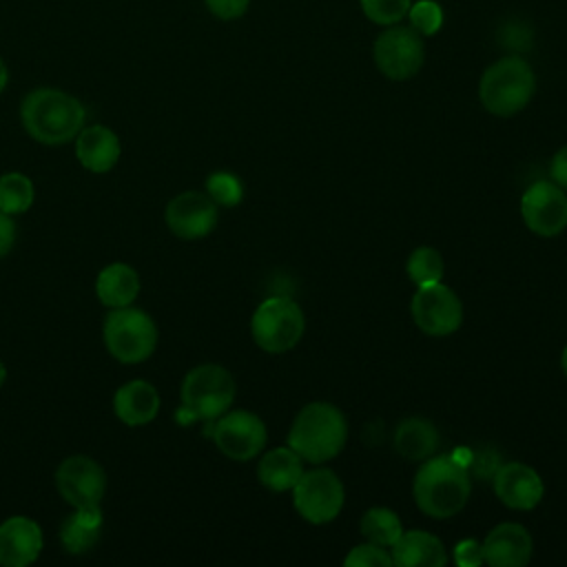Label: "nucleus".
<instances>
[{
  "label": "nucleus",
  "mask_w": 567,
  "mask_h": 567,
  "mask_svg": "<svg viewBox=\"0 0 567 567\" xmlns=\"http://www.w3.org/2000/svg\"><path fill=\"white\" fill-rule=\"evenodd\" d=\"M20 122L31 140L44 146H62L73 142L84 128L86 109L75 95L62 89L40 86L24 95Z\"/></svg>",
  "instance_id": "nucleus-1"
},
{
  "label": "nucleus",
  "mask_w": 567,
  "mask_h": 567,
  "mask_svg": "<svg viewBox=\"0 0 567 567\" xmlns=\"http://www.w3.org/2000/svg\"><path fill=\"white\" fill-rule=\"evenodd\" d=\"M472 483L465 465L452 456H430L414 474L412 494L416 507L430 518H452L470 501Z\"/></svg>",
  "instance_id": "nucleus-2"
},
{
  "label": "nucleus",
  "mask_w": 567,
  "mask_h": 567,
  "mask_svg": "<svg viewBox=\"0 0 567 567\" xmlns=\"http://www.w3.org/2000/svg\"><path fill=\"white\" fill-rule=\"evenodd\" d=\"M348 439L343 412L328 401H312L299 410L288 432V445L308 463L334 458Z\"/></svg>",
  "instance_id": "nucleus-3"
},
{
  "label": "nucleus",
  "mask_w": 567,
  "mask_h": 567,
  "mask_svg": "<svg viewBox=\"0 0 567 567\" xmlns=\"http://www.w3.org/2000/svg\"><path fill=\"white\" fill-rule=\"evenodd\" d=\"M536 91V75L520 55H503L492 62L478 82V100L483 109L496 117L520 113Z\"/></svg>",
  "instance_id": "nucleus-4"
},
{
  "label": "nucleus",
  "mask_w": 567,
  "mask_h": 567,
  "mask_svg": "<svg viewBox=\"0 0 567 567\" xmlns=\"http://www.w3.org/2000/svg\"><path fill=\"white\" fill-rule=\"evenodd\" d=\"M237 394L233 374L217 363H202L186 372L179 399L182 408L175 412V419L182 425L193 421H215L230 410Z\"/></svg>",
  "instance_id": "nucleus-5"
},
{
  "label": "nucleus",
  "mask_w": 567,
  "mask_h": 567,
  "mask_svg": "<svg viewBox=\"0 0 567 567\" xmlns=\"http://www.w3.org/2000/svg\"><path fill=\"white\" fill-rule=\"evenodd\" d=\"M102 339L115 361L135 365L155 352L159 332L148 312L124 306L111 308L102 326Z\"/></svg>",
  "instance_id": "nucleus-6"
},
{
  "label": "nucleus",
  "mask_w": 567,
  "mask_h": 567,
  "mask_svg": "<svg viewBox=\"0 0 567 567\" xmlns=\"http://www.w3.org/2000/svg\"><path fill=\"white\" fill-rule=\"evenodd\" d=\"M303 312L290 297H268L257 306L250 319L252 341L270 354H281L295 348L303 337Z\"/></svg>",
  "instance_id": "nucleus-7"
},
{
  "label": "nucleus",
  "mask_w": 567,
  "mask_h": 567,
  "mask_svg": "<svg viewBox=\"0 0 567 567\" xmlns=\"http://www.w3.org/2000/svg\"><path fill=\"white\" fill-rule=\"evenodd\" d=\"M372 58L377 69L394 82H403L414 78L425 62V44L423 35L416 33L410 24L403 27L390 24L385 27L372 47Z\"/></svg>",
  "instance_id": "nucleus-8"
},
{
  "label": "nucleus",
  "mask_w": 567,
  "mask_h": 567,
  "mask_svg": "<svg viewBox=\"0 0 567 567\" xmlns=\"http://www.w3.org/2000/svg\"><path fill=\"white\" fill-rule=\"evenodd\" d=\"M292 503L303 520L323 525L339 516L346 503V489L332 470L317 467L301 474L292 487Z\"/></svg>",
  "instance_id": "nucleus-9"
},
{
  "label": "nucleus",
  "mask_w": 567,
  "mask_h": 567,
  "mask_svg": "<svg viewBox=\"0 0 567 567\" xmlns=\"http://www.w3.org/2000/svg\"><path fill=\"white\" fill-rule=\"evenodd\" d=\"M53 483L62 501L73 509L97 507L106 494V472L95 458L86 454H71L60 461L53 474Z\"/></svg>",
  "instance_id": "nucleus-10"
},
{
  "label": "nucleus",
  "mask_w": 567,
  "mask_h": 567,
  "mask_svg": "<svg viewBox=\"0 0 567 567\" xmlns=\"http://www.w3.org/2000/svg\"><path fill=\"white\" fill-rule=\"evenodd\" d=\"M416 328L430 337H447L463 321V303L458 295L441 281L419 286L410 303Z\"/></svg>",
  "instance_id": "nucleus-11"
},
{
  "label": "nucleus",
  "mask_w": 567,
  "mask_h": 567,
  "mask_svg": "<svg viewBox=\"0 0 567 567\" xmlns=\"http://www.w3.org/2000/svg\"><path fill=\"white\" fill-rule=\"evenodd\" d=\"M210 436L217 450L230 461L255 458L268 439L264 421L248 410H228L215 419Z\"/></svg>",
  "instance_id": "nucleus-12"
},
{
  "label": "nucleus",
  "mask_w": 567,
  "mask_h": 567,
  "mask_svg": "<svg viewBox=\"0 0 567 567\" xmlns=\"http://www.w3.org/2000/svg\"><path fill=\"white\" fill-rule=\"evenodd\" d=\"M520 217L538 237H556L567 228V195L556 182H536L520 197Z\"/></svg>",
  "instance_id": "nucleus-13"
},
{
  "label": "nucleus",
  "mask_w": 567,
  "mask_h": 567,
  "mask_svg": "<svg viewBox=\"0 0 567 567\" xmlns=\"http://www.w3.org/2000/svg\"><path fill=\"white\" fill-rule=\"evenodd\" d=\"M219 219V206L204 190H184L175 195L164 210L168 230L179 239H202L210 235Z\"/></svg>",
  "instance_id": "nucleus-14"
},
{
  "label": "nucleus",
  "mask_w": 567,
  "mask_h": 567,
  "mask_svg": "<svg viewBox=\"0 0 567 567\" xmlns=\"http://www.w3.org/2000/svg\"><path fill=\"white\" fill-rule=\"evenodd\" d=\"M44 547L42 527L29 516H9L0 523V565L27 567L38 560Z\"/></svg>",
  "instance_id": "nucleus-15"
},
{
  "label": "nucleus",
  "mask_w": 567,
  "mask_h": 567,
  "mask_svg": "<svg viewBox=\"0 0 567 567\" xmlns=\"http://www.w3.org/2000/svg\"><path fill=\"white\" fill-rule=\"evenodd\" d=\"M494 492L509 509H534L545 494V485L534 467L512 461L494 474Z\"/></svg>",
  "instance_id": "nucleus-16"
},
{
  "label": "nucleus",
  "mask_w": 567,
  "mask_h": 567,
  "mask_svg": "<svg viewBox=\"0 0 567 567\" xmlns=\"http://www.w3.org/2000/svg\"><path fill=\"white\" fill-rule=\"evenodd\" d=\"M483 560L492 567H523L532 558V536L518 523H501L492 527L481 543Z\"/></svg>",
  "instance_id": "nucleus-17"
},
{
  "label": "nucleus",
  "mask_w": 567,
  "mask_h": 567,
  "mask_svg": "<svg viewBox=\"0 0 567 567\" xmlns=\"http://www.w3.org/2000/svg\"><path fill=\"white\" fill-rule=\"evenodd\" d=\"M75 157L91 173H109L122 155V142L115 131L104 124L84 126L75 135Z\"/></svg>",
  "instance_id": "nucleus-18"
},
{
  "label": "nucleus",
  "mask_w": 567,
  "mask_h": 567,
  "mask_svg": "<svg viewBox=\"0 0 567 567\" xmlns=\"http://www.w3.org/2000/svg\"><path fill=\"white\" fill-rule=\"evenodd\" d=\"M159 405L157 388L144 379L126 381L113 394V412L128 427L148 425L157 416Z\"/></svg>",
  "instance_id": "nucleus-19"
},
{
  "label": "nucleus",
  "mask_w": 567,
  "mask_h": 567,
  "mask_svg": "<svg viewBox=\"0 0 567 567\" xmlns=\"http://www.w3.org/2000/svg\"><path fill=\"white\" fill-rule=\"evenodd\" d=\"M392 565L399 567H443L447 563V551L443 543L423 529L401 532V536L390 547Z\"/></svg>",
  "instance_id": "nucleus-20"
},
{
  "label": "nucleus",
  "mask_w": 567,
  "mask_h": 567,
  "mask_svg": "<svg viewBox=\"0 0 567 567\" xmlns=\"http://www.w3.org/2000/svg\"><path fill=\"white\" fill-rule=\"evenodd\" d=\"M142 281L133 266L124 261H113L97 272L95 295L106 308H124L131 306L140 295Z\"/></svg>",
  "instance_id": "nucleus-21"
},
{
  "label": "nucleus",
  "mask_w": 567,
  "mask_h": 567,
  "mask_svg": "<svg viewBox=\"0 0 567 567\" xmlns=\"http://www.w3.org/2000/svg\"><path fill=\"white\" fill-rule=\"evenodd\" d=\"M102 525H104L102 505L73 509V514H69L60 525V543L64 551L73 556L91 551L100 540Z\"/></svg>",
  "instance_id": "nucleus-22"
},
{
  "label": "nucleus",
  "mask_w": 567,
  "mask_h": 567,
  "mask_svg": "<svg viewBox=\"0 0 567 567\" xmlns=\"http://www.w3.org/2000/svg\"><path fill=\"white\" fill-rule=\"evenodd\" d=\"M303 474V458L288 445L266 452L257 463V478L270 492H288Z\"/></svg>",
  "instance_id": "nucleus-23"
},
{
  "label": "nucleus",
  "mask_w": 567,
  "mask_h": 567,
  "mask_svg": "<svg viewBox=\"0 0 567 567\" xmlns=\"http://www.w3.org/2000/svg\"><path fill=\"white\" fill-rule=\"evenodd\" d=\"M394 447L408 461H425L439 447V432L427 419H403L394 432Z\"/></svg>",
  "instance_id": "nucleus-24"
},
{
  "label": "nucleus",
  "mask_w": 567,
  "mask_h": 567,
  "mask_svg": "<svg viewBox=\"0 0 567 567\" xmlns=\"http://www.w3.org/2000/svg\"><path fill=\"white\" fill-rule=\"evenodd\" d=\"M35 202V186L29 175L9 171L0 175V210L7 215H22Z\"/></svg>",
  "instance_id": "nucleus-25"
},
{
  "label": "nucleus",
  "mask_w": 567,
  "mask_h": 567,
  "mask_svg": "<svg viewBox=\"0 0 567 567\" xmlns=\"http://www.w3.org/2000/svg\"><path fill=\"white\" fill-rule=\"evenodd\" d=\"M401 532H403L401 518L388 507H370L361 518L363 538L381 547H392V543L401 536Z\"/></svg>",
  "instance_id": "nucleus-26"
},
{
  "label": "nucleus",
  "mask_w": 567,
  "mask_h": 567,
  "mask_svg": "<svg viewBox=\"0 0 567 567\" xmlns=\"http://www.w3.org/2000/svg\"><path fill=\"white\" fill-rule=\"evenodd\" d=\"M405 270H408V277L416 286L441 281V277H443V257L432 246H419L410 252Z\"/></svg>",
  "instance_id": "nucleus-27"
},
{
  "label": "nucleus",
  "mask_w": 567,
  "mask_h": 567,
  "mask_svg": "<svg viewBox=\"0 0 567 567\" xmlns=\"http://www.w3.org/2000/svg\"><path fill=\"white\" fill-rule=\"evenodd\" d=\"M206 193L217 206H237L244 197V186L235 173L217 171L208 175Z\"/></svg>",
  "instance_id": "nucleus-28"
},
{
  "label": "nucleus",
  "mask_w": 567,
  "mask_h": 567,
  "mask_svg": "<svg viewBox=\"0 0 567 567\" xmlns=\"http://www.w3.org/2000/svg\"><path fill=\"white\" fill-rule=\"evenodd\" d=\"M410 4L412 0H359L363 16L379 27L399 24L408 16Z\"/></svg>",
  "instance_id": "nucleus-29"
},
{
  "label": "nucleus",
  "mask_w": 567,
  "mask_h": 567,
  "mask_svg": "<svg viewBox=\"0 0 567 567\" xmlns=\"http://www.w3.org/2000/svg\"><path fill=\"white\" fill-rule=\"evenodd\" d=\"M410 20V27L421 33L423 38L434 35L443 27V9L434 0H416L410 4V11L405 16Z\"/></svg>",
  "instance_id": "nucleus-30"
},
{
  "label": "nucleus",
  "mask_w": 567,
  "mask_h": 567,
  "mask_svg": "<svg viewBox=\"0 0 567 567\" xmlns=\"http://www.w3.org/2000/svg\"><path fill=\"white\" fill-rule=\"evenodd\" d=\"M343 565L348 567H392V556L388 547H381L377 543H363L350 549V554L343 558Z\"/></svg>",
  "instance_id": "nucleus-31"
},
{
  "label": "nucleus",
  "mask_w": 567,
  "mask_h": 567,
  "mask_svg": "<svg viewBox=\"0 0 567 567\" xmlns=\"http://www.w3.org/2000/svg\"><path fill=\"white\" fill-rule=\"evenodd\" d=\"M208 11L219 20H237L248 11L250 0H204Z\"/></svg>",
  "instance_id": "nucleus-32"
},
{
  "label": "nucleus",
  "mask_w": 567,
  "mask_h": 567,
  "mask_svg": "<svg viewBox=\"0 0 567 567\" xmlns=\"http://www.w3.org/2000/svg\"><path fill=\"white\" fill-rule=\"evenodd\" d=\"M454 560L461 567H474L483 563V547L476 540H461L454 549Z\"/></svg>",
  "instance_id": "nucleus-33"
},
{
  "label": "nucleus",
  "mask_w": 567,
  "mask_h": 567,
  "mask_svg": "<svg viewBox=\"0 0 567 567\" xmlns=\"http://www.w3.org/2000/svg\"><path fill=\"white\" fill-rule=\"evenodd\" d=\"M501 33H503V42L507 44V47H516V49H520V47H529V42H532V31H529V27H525V24H520V22H507L503 29H501Z\"/></svg>",
  "instance_id": "nucleus-34"
},
{
  "label": "nucleus",
  "mask_w": 567,
  "mask_h": 567,
  "mask_svg": "<svg viewBox=\"0 0 567 567\" xmlns=\"http://www.w3.org/2000/svg\"><path fill=\"white\" fill-rule=\"evenodd\" d=\"M16 244V221L13 215L0 210V257L9 255Z\"/></svg>",
  "instance_id": "nucleus-35"
},
{
  "label": "nucleus",
  "mask_w": 567,
  "mask_h": 567,
  "mask_svg": "<svg viewBox=\"0 0 567 567\" xmlns=\"http://www.w3.org/2000/svg\"><path fill=\"white\" fill-rule=\"evenodd\" d=\"M549 175H551V182H556L563 190H567V144L551 157Z\"/></svg>",
  "instance_id": "nucleus-36"
},
{
  "label": "nucleus",
  "mask_w": 567,
  "mask_h": 567,
  "mask_svg": "<svg viewBox=\"0 0 567 567\" xmlns=\"http://www.w3.org/2000/svg\"><path fill=\"white\" fill-rule=\"evenodd\" d=\"M7 82H9V69H7L4 60L0 58V93L7 89Z\"/></svg>",
  "instance_id": "nucleus-37"
},
{
  "label": "nucleus",
  "mask_w": 567,
  "mask_h": 567,
  "mask_svg": "<svg viewBox=\"0 0 567 567\" xmlns=\"http://www.w3.org/2000/svg\"><path fill=\"white\" fill-rule=\"evenodd\" d=\"M560 368H563V372H565V377H567V346H565V350H563V354H560Z\"/></svg>",
  "instance_id": "nucleus-38"
},
{
  "label": "nucleus",
  "mask_w": 567,
  "mask_h": 567,
  "mask_svg": "<svg viewBox=\"0 0 567 567\" xmlns=\"http://www.w3.org/2000/svg\"><path fill=\"white\" fill-rule=\"evenodd\" d=\"M4 379H7V368H4V363L0 361V388L4 385Z\"/></svg>",
  "instance_id": "nucleus-39"
}]
</instances>
